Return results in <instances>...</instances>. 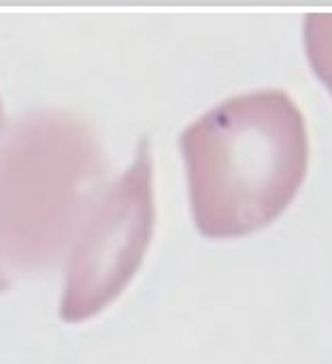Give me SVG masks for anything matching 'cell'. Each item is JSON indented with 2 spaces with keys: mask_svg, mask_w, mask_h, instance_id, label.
Listing matches in <instances>:
<instances>
[{
  "mask_svg": "<svg viewBox=\"0 0 332 364\" xmlns=\"http://www.w3.org/2000/svg\"><path fill=\"white\" fill-rule=\"evenodd\" d=\"M192 213L213 239L271 224L296 196L309 160L303 111L284 90L232 96L181 134Z\"/></svg>",
  "mask_w": 332,
  "mask_h": 364,
  "instance_id": "6da1fadb",
  "label": "cell"
},
{
  "mask_svg": "<svg viewBox=\"0 0 332 364\" xmlns=\"http://www.w3.org/2000/svg\"><path fill=\"white\" fill-rule=\"evenodd\" d=\"M107 177L96 132L66 111H36L0 141V262L45 269L85 224Z\"/></svg>",
  "mask_w": 332,
  "mask_h": 364,
  "instance_id": "7a4b0ae2",
  "label": "cell"
},
{
  "mask_svg": "<svg viewBox=\"0 0 332 364\" xmlns=\"http://www.w3.org/2000/svg\"><path fill=\"white\" fill-rule=\"evenodd\" d=\"M151 151L143 139L130 168L94 205L73 247L60 314L83 322L105 309L141 267L154 232Z\"/></svg>",
  "mask_w": 332,
  "mask_h": 364,
  "instance_id": "3957f363",
  "label": "cell"
},
{
  "mask_svg": "<svg viewBox=\"0 0 332 364\" xmlns=\"http://www.w3.org/2000/svg\"><path fill=\"white\" fill-rule=\"evenodd\" d=\"M2 269H4V264L0 262V292L9 288V277H6V273H4Z\"/></svg>",
  "mask_w": 332,
  "mask_h": 364,
  "instance_id": "277c9868",
  "label": "cell"
},
{
  "mask_svg": "<svg viewBox=\"0 0 332 364\" xmlns=\"http://www.w3.org/2000/svg\"><path fill=\"white\" fill-rule=\"evenodd\" d=\"M0 126H2V105H0Z\"/></svg>",
  "mask_w": 332,
  "mask_h": 364,
  "instance_id": "5b68a950",
  "label": "cell"
}]
</instances>
